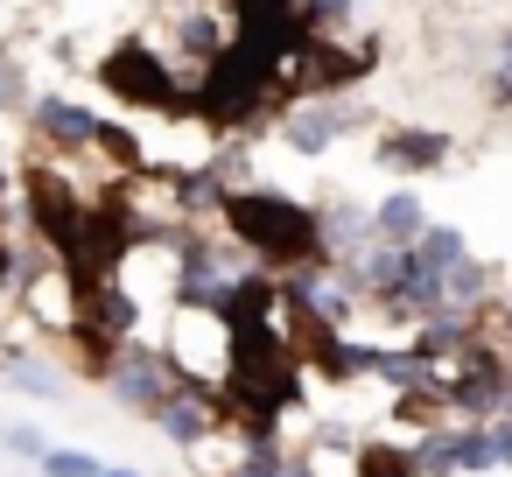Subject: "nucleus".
I'll return each instance as SVG.
<instances>
[{
	"instance_id": "f257e3e1",
	"label": "nucleus",
	"mask_w": 512,
	"mask_h": 477,
	"mask_svg": "<svg viewBox=\"0 0 512 477\" xmlns=\"http://www.w3.org/2000/svg\"><path fill=\"white\" fill-rule=\"evenodd\" d=\"M225 225L260 267H330L316 204H295L281 190H225Z\"/></svg>"
},
{
	"instance_id": "f03ea898",
	"label": "nucleus",
	"mask_w": 512,
	"mask_h": 477,
	"mask_svg": "<svg viewBox=\"0 0 512 477\" xmlns=\"http://www.w3.org/2000/svg\"><path fill=\"white\" fill-rule=\"evenodd\" d=\"M281 99V57H267V50H253V43H225L211 64H204V78H197V92H190V113H204L211 127H246L253 113H267Z\"/></svg>"
},
{
	"instance_id": "7ed1b4c3",
	"label": "nucleus",
	"mask_w": 512,
	"mask_h": 477,
	"mask_svg": "<svg viewBox=\"0 0 512 477\" xmlns=\"http://www.w3.org/2000/svg\"><path fill=\"white\" fill-rule=\"evenodd\" d=\"M99 78H106V92L120 99V106H141V113H183L190 99H183V78L162 64V50L155 43H141V36H127L106 64H99Z\"/></svg>"
},
{
	"instance_id": "20e7f679",
	"label": "nucleus",
	"mask_w": 512,
	"mask_h": 477,
	"mask_svg": "<svg viewBox=\"0 0 512 477\" xmlns=\"http://www.w3.org/2000/svg\"><path fill=\"white\" fill-rule=\"evenodd\" d=\"M372 113L358 106V99H344V92H323V99H295L288 113H281V148L288 155H323V148H337L344 134H358Z\"/></svg>"
},
{
	"instance_id": "39448f33",
	"label": "nucleus",
	"mask_w": 512,
	"mask_h": 477,
	"mask_svg": "<svg viewBox=\"0 0 512 477\" xmlns=\"http://www.w3.org/2000/svg\"><path fill=\"white\" fill-rule=\"evenodd\" d=\"M442 400L463 407L470 421H491V414L505 407V358H498L484 337H470V344L456 351V365L442 372Z\"/></svg>"
},
{
	"instance_id": "423d86ee",
	"label": "nucleus",
	"mask_w": 512,
	"mask_h": 477,
	"mask_svg": "<svg viewBox=\"0 0 512 477\" xmlns=\"http://www.w3.org/2000/svg\"><path fill=\"white\" fill-rule=\"evenodd\" d=\"M106 386H113V400L120 407H134V414H155V400L183 379L176 365H169V351H120L106 372H99Z\"/></svg>"
},
{
	"instance_id": "0eeeda50",
	"label": "nucleus",
	"mask_w": 512,
	"mask_h": 477,
	"mask_svg": "<svg viewBox=\"0 0 512 477\" xmlns=\"http://www.w3.org/2000/svg\"><path fill=\"white\" fill-rule=\"evenodd\" d=\"M29 127H36L50 148H64V155H85V148L99 141V113H92V106H78V99H64V92L29 99Z\"/></svg>"
},
{
	"instance_id": "6e6552de",
	"label": "nucleus",
	"mask_w": 512,
	"mask_h": 477,
	"mask_svg": "<svg viewBox=\"0 0 512 477\" xmlns=\"http://www.w3.org/2000/svg\"><path fill=\"white\" fill-rule=\"evenodd\" d=\"M449 148H456V141H449L442 127H386L372 155H379L386 169H400V176H428V169L449 162Z\"/></svg>"
},
{
	"instance_id": "1a4fd4ad",
	"label": "nucleus",
	"mask_w": 512,
	"mask_h": 477,
	"mask_svg": "<svg viewBox=\"0 0 512 477\" xmlns=\"http://www.w3.org/2000/svg\"><path fill=\"white\" fill-rule=\"evenodd\" d=\"M428 225H435V218H428L421 190H386V197L372 204V239H379V246H414Z\"/></svg>"
},
{
	"instance_id": "9d476101",
	"label": "nucleus",
	"mask_w": 512,
	"mask_h": 477,
	"mask_svg": "<svg viewBox=\"0 0 512 477\" xmlns=\"http://www.w3.org/2000/svg\"><path fill=\"white\" fill-rule=\"evenodd\" d=\"M498 295V274L484 267V260H449V274H442V302L449 309H463V316H484V302Z\"/></svg>"
},
{
	"instance_id": "9b49d317",
	"label": "nucleus",
	"mask_w": 512,
	"mask_h": 477,
	"mask_svg": "<svg viewBox=\"0 0 512 477\" xmlns=\"http://www.w3.org/2000/svg\"><path fill=\"white\" fill-rule=\"evenodd\" d=\"M0 386L22 393V400H64V393H71V386H64V372H57V365H43V358H0Z\"/></svg>"
},
{
	"instance_id": "f8f14e48",
	"label": "nucleus",
	"mask_w": 512,
	"mask_h": 477,
	"mask_svg": "<svg viewBox=\"0 0 512 477\" xmlns=\"http://www.w3.org/2000/svg\"><path fill=\"white\" fill-rule=\"evenodd\" d=\"M176 43H183V57H190V64H211V57L232 43V22H225V15H211V8H190V15L176 22Z\"/></svg>"
},
{
	"instance_id": "ddd939ff",
	"label": "nucleus",
	"mask_w": 512,
	"mask_h": 477,
	"mask_svg": "<svg viewBox=\"0 0 512 477\" xmlns=\"http://www.w3.org/2000/svg\"><path fill=\"white\" fill-rule=\"evenodd\" d=\"M351 477H414V449H400V442H358Z\"/></svg>"
},
{
	"instance_id": "4468645a",
	"label": "nucleus",
	"mask_w": 512,
	"mask_h": 477,
	"mask_svg": "<svg viewBox=\"0 0 512 477\" xmlns=\"http://www.w3.org/2000/svg\"><path fill=\"white\" fill-rule=\"evenodd\" d=\"M449 456H456V470H491V463H498V435H491L484 421L449 428Z\"/></svg>"
},
{
	"instance_id": "2eb2a0df",
	"label": "nucleus",
	"mask_w": 512,
	"mask_h": 477,
	"mask_svg": "<svg viewBox=\"0 0 512 477\" xmlns=\"http://www.w3.org/2000/svg\"><path fill=\"white\" fill-rule=\"evenodd\" d=\"M407 253H414L421 267H435V274H449V260H463L470 246H463V232H456V225H428V232H421V239H414Z\"/></svg>"
},
{
	"instance_id": "dca6fc26",
	"label": "nucleus",
	"mask_w": 512,
	"mask_h": 477,
	"mask_svg": "<svg viewBox=\"0 0 512 477\" xmlns=\"http://www.w3.org/2000/svg\"><path fill=\"white\" fill-rule=\"evenodd\" d=\"M484 99L491 113H512V36L491 43V78H484Z\"/></svg>"
},
{
	"instance_id": "f3484780",
	"label": "nucleus",
	"mask_w": 512,
	"mask_h": 477,
	"mask_svg": "<svg viewBox=\"0 0 512 477\" xmlns=\"http://www.w3.org/2000/svg\"><path fill=\"white\" fill-rule=\"evenodd\" d=\"M43 477H99L106 463L92 456V449H43V463H36Z\"/></svg>"
},
{
	"instance_id": "a211bd4d",
	"label": "nucleus",
	"mask_w": 512,
	"mask_h": 477,
	"mask_svg": "<svg viewBox=\"0 0 512 477\" xmlns=\"http://www.w3.org/2000/svg\"><path fill=\"white\" fill-rule=\"evenodd\" d=\"M295 8L309 15V29L337 36V29H351V15H358V0H295Z\"/></svg>"
},
{
	"instance_id": "6ab92c4d",
	"label": "nucleus",
	"mask_w": 512,
	"mask_h": 477,
	"mask_svg": "<svg viewBox=\"0 0 512 477\" xmlns=\"http://www.w3.org/2000/svg\"><path fill=\"white\" fill-rule=\"evenodd\" d=\"M281 470H288V456L274 449V435L267 442H246V456L232 463V477H281Z\"/></svg>"
},
{
	"instance_id": "aec40b11",
	"label": "nucleus",
	"mask_w": 512,
	"mask_h": 477,
	"mask_svg": "<svg viewBox=\"0 0 512 477\" xmlns=\"http://www.w3.org/2000/svg\"><path fill=\"white\" fill-rule=\"evenodd\" d=\"M0 449H8V456H22V463H43L50 435H43V428H29V421H8V428H0Z\"/></svg>"
},
{
	"instance_id": "412c9836",
	"label": "nucleus",
	"mask_w": 512,
	"mask_h": 477,
	"mask_svg": "<svg viewBox=\"0 0 512 477\" xmlns=\"http://www.w3.org/2000/svg\"><path fill=\"white\" fill-rule=\"evenodd\" d=\"M0 113H29V78L8 50H0Z\"/></svg>"
},
{
	"instance_id": "4be33fe9",
	"label": "nucleus",
	"mask_w": 512,
	"mask_h": 477,
	"mask_svg": "<svg viewBox=\"0 0 512 477\" xmlns=\"http://www.w3.org/2000/svg\"><path fill=\"white\" fill-rule=\"evenodd\" d=\"M22 274H29V260H22L8 239H0V295H15V288H22Z\"/></svg>"
},
{
	"instance_id": "5701e85b",
	"label": "nucleus",
	"mask_w": 512,
	"mask_h": 477,
	"mask_svg": "<svg viewBox=\"0 0 512 477\" xmlns=\"http://www.w3.org/2000/svg\"><path fill=\"white\" fill-rule=\"evenodd\" d=\"M491 435H498V463L512 470V414H505V421H491Z\"/></svg>"
},
{
	"instance_id": "b1692460",
	"label": "nucleus",
	"mask_w": 512,
	"mask_h": 477,
	"mask_svg": "<svg viewBox=\"0 0 512 477\" xmlns=\"http://www.w3.org/2000/svg\"><path fill=\"white\" fill-rule=\"evenodd\" d=\"M99 477H141V470H134V463H106Z\"/></svg>"
},
{
	"instance_id": "393cba45",
	"label": "nucleus",
	"mask_w": 512,
	"mask_h": 477,
	"mask_svg": "<svg viewBox=\"0 0 512 477\" xmlns=\"http://www.w3.org/2000/svg\"><path fill=\"white\" fill-rule=\"evenodd\" d=\"M498 330H505V337H512V302H505V309H498Z\"/></svg>"
},
{
	"instance_id": "a878e982",
	"label": "nucleus",
	"mask_w": 512,
	"mask_h": 477,
	"mask_svg": "<svg viewBox=\"0 0 512 477\" xmlns=\"http://www.w3.org/2000/svg\"><path fill=\"white\" fill-rule=\"evenodd\" d=\"M505 414H512V358H505Z\"/></svg>"
},
{
	"instance_id": "bb28decb",
	"label": "nucleus",
	"mask_w": 512,
	"mask_h": 477,
	"mask_svg": "<svg viewBox=\"0 0 512 477\" xmlns=\"http://www.w3.org/2000/svg\"><path fill=\"white\" fill-rule=\"evenodd\" d=\"M0 197H8V169H0Z\"/></svg>"
},
{
	"instance_id": "cd10ccee",
	"label": "nucleus",
	"mask_w": 512,
	"mask_h": 477,
	"mask_svg": "<svg viewBox=\"0 0 512 477\" xmlns=\"http://www.w3.org/2000/svg\"><path fill=\"white\" fill-rule=\"evenodd\" d=\"M0 428H8V421H0Z\"/></svg>"
}]
</instances>
